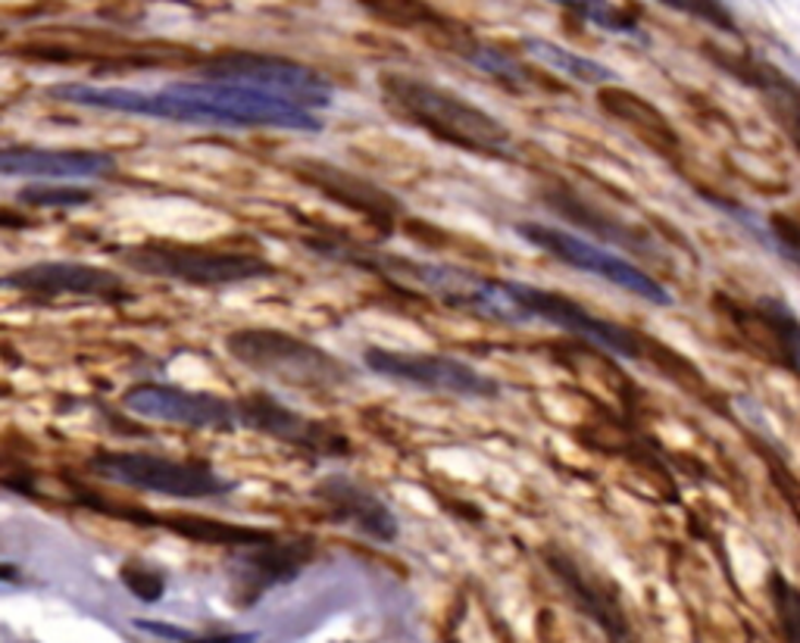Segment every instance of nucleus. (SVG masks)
<instances>
[{"label":"nucleus","mask_w":800,"mask_h":643,"mask_svg":"<svg viewBox=\"0 0 800 643\" xmlns=\"http://www.w3.org/2000/svg\"><path fill=\"white\" fill-rule=\"evenodd\" d=\"M20 201L28 207H50V209H70L85 207L95 201V194L88 187H75V184H28L20 191Z\"/></svg>","instance_id":"nucleus-19"},{"label":"nucleus","mask_w":800,"mask_h":643,"mask_svg":"<svg viewBox=\"0 0 800 643\" xmlns=\"http://www.w3.org/2000/svg\"><path fill=\"white\" fill-rule=\"evenodd\" d=\"M517 234L522 241H529L532 247H538V251L550 253L554 259L566 263V266L604 278V281H610V284L635 294V298L651 300L657 306L672 303V294L659 284L657 278L647 276L644 269H638L635 263H629L626 256H616V253L604 251L597 244H589L585 238H579L572 231L550 229V226H538V222H522V226H517Z\"/></svg>","instance_id":"nucleus-8"},{"label":"nucleus","mask_w":800,"mask_h":643,"mask_svg":"<svg viewBox=\"0 0 800 643\" xmlns=\"http://www.w3.org/2000/svg\"><path fill=\"white\" fill-rule=\"evenodd\" d=\"M117 169L113 154L100 150H60V147H0V175L10 179H100Z\"/></svg>","instance_id":"nucleus-13"},{"label":"nucleus","mask_w":800,"mask_h":643,"mask_svg":"<svg viewBox=\"0 0 800 643\" xmlns=\"http://www.w3.org/2000/svg\"><path fill=\"white\" fill-rule=\"evenodd\" d=\"M201 75L282 97V100H291L310 113L329 107L331 97H335V88L323 72L310 70L298 60L269 57V53H219L210 63L201 66Z\"/></svg>","instance_id":"nucleus-7"},{"label":"nucleus","mask_w":800,"mask_h":643,"mask_svg":"<svg viewBox=\"0 0 800 643\" xmlns=\"http://www.w3.org/2000/svg\"><path fill=\"white\" fill-rule=\"evenodd\" d=\"M235 415L238 425L284 440L291 447H301V450L316 453V457H348L351 453V444L338 432L326 428L323 422H313L306 415L288 410L284 403H279L269 393H251V397L238 400Z\"/></svg>","instance_id":"nucleus-11"},{"label":"nucleus","mask_w":800,"mask_h":643,"mask_svg":"<svg viewBox=\"0 0 800 643\" xmlns=\"http://www.w3.org/2000/svg\"><path fill=\"white\" fill-rule=\"evenodd\" d=\"M773 587H776V603H778V609H781V621H785L788 641L798 643V619H795V609H798V594H795V587H788V584H785V578H781V574L773 578Z\"/></svg>","instance_id":"nucleus-22"},{"label":"nucleus","mask_w":800,"mask_h":643,"mask_svg":"<svg viewBox=\"0 0 800 643\" xmlns=\"http://www.w3.org/2000/svg\"><path fill=\"white\" fill-rule=\"evenodd\" d=\"M381 100L403 122L423 129L438 141H448L453 147H463L492 160L513 154L510 129L500 125L495 116L478 110L475 104L463 100L460 94L435 88L410 75H385Z\"/></svg>","instance_id":"nucleus-2"},{"label":"nucleus","mask_w":800,"mask_h":643,"mask_svg":"<svg viewBox=\"0 0 800 643\" xmlns=\"http://www.w3.org/2000/svg\"><path fill=\"white\" fill-rule=\"evenodd\" d=\"M119 256L125 266L138 269L144 276L169 278L194 288L241 284L276 272L263 256L254 253H219L185 247V244H138V247H122Z\"/></svg>","instance_id":"nucleus-6"},{"label":"nucleus","mask_w":800,"mask_h":643,"mask_svg":"<svg viewBox=\"0 0 800 643\" xmlns=\"http://www.w3.org/2000/svg\"><path fill=\"white\" fill-rule=\"evenodd\" d=\"M313 497L326 506L331 519L338 525H351L356 534L378 541V544H391L398 537V519L388 506L381 504L369 487L356 484L344 475H329L313 487Z\"/></svg>","instance_id":"nucleus-14"},{"label":"nucleus","mask_w":800,"mask_h":643,"mask_svg":"<svg viewBox=\"0 0 800 643\" xmlns=\"http://www.w3.org/2000/svg\"><path fill=\"white\" fill-rule=\"evenodd\" d=\"M525 50H529L532 57H538V60L547 63V66H554L557 72H563V75H569V78H575V82H585V85L616 82V75H613L607 66L594 63V60L582 57V53H572V50L554 45V41H544V38H525Z\"/></svg>","instance_id":"nucleus-17"},{"label":"nucleus","mask_w":800,"mask_h":643,"mask_svg":"<svg viewBox=\"0 0 800 643\" xmlns=\"http://www.w3.org/2000/svg\"><path fill=\"white\" fill-rule=\"evenodd\" d=\"M544 562L550 566V572L560 578V584L569 591V597L575 599V606L582 612H589L591 619L604 628V634L610 638V643H635V634L629 628V619H626V612H622V606H619L613 587H607L589 569H582L572 553L547 547Z\"/></svg>","instance_id":"nucleus-15"},{"label":"nucleus","mask_w":800,"mask_h":643,"mask_svg":"<svg viewBox=\"0 0 800 643\" xmlns=\"http://www.w3.org/2000/svg\"><path fill=\"white\" fill-rule=\"evenodd\" d=\"M554 3H560L566 10H572V13H579L582 20H589V23L601 25L604 32H613V35H629V38H638V41H644L641 38V32H638V25L632 16H626L619 7H613L607 0H554Z\"/></svg>","instance_id":"nucleus-18"},{"label":"nucleus","mask_w":800,"mask_h":643,"mask_svg":"<svg viewBox=\"0 0 800 643\" xmlns=\"http://www.w3.org/2000/svg\"><path fill=\"white\" fill-rule=\"evenodd\" d=\"M53 100L75 107H92L107 113L169 119V122H197V125H226V129H288V132H323V119L304 107L244 88L235 82H179L163 92H135V88H100V85H57L50 88Z\"/></svg>","instance_id":"nucleus-1"},{"label":"nucleus","mask_w":800,"mask_h":643,"mask_svg":"<svg viewBox=\"0 0 800 643\" xmlns=\"http://www.w3.org/2000/svg\"><path fill=\"white\" fill-rule=\"evenodd\" d=\"M122 584L135 597L144 599V603H157V599L163 597V578L157 572H150V569H144V566H138V562L122 566Z\"/></svg>","instance_id":"nucleus-21"},{"label":"nucleus","mask_w":800,"mask_h":643,"mask_svg":"<svg viewBox=\"0 0 800 643\" xmlns=\"http://www.w3.org/2000/svg\"><path fill=\"white\" fill-rule=\"evenodd\" d=\"M659 3H666V7H672V10H684V0H659ZM688 13V10H684Z\"/></svg>","instance_id":"nucleus-24"},{"label":"nucleus","mask_w":800,"mask_h":643,"mask_svg":"<svg viewBox=\"0 0 800 643\" xmlns=\"http://www.w3.org/2000/svg\"><path fill=\"white\" fill-rule=\"evenodd\" d=\"M478 306L475 313L478 316H488L497 322H550L557 328H563L569 335H579L591 344L604 347L616 356H626V360H641V338H638L632 328H622L610 319H601L589 313L582 303L563 298V294H554V291H544V288H532V284H519V281H492L485 278L482 291H478Z\"/></svg>","instance_id":"nucleus-3"},{"label":"nucleus","mask_w":800,"mask_h":643,"mask_svg":"<svg viewBox=\"0 0 800 643\" xmlns=\"http://www.w3.org/2000/svg\"><path fill=\"white\" fill-rule=\"evenodd\" d=\"M122 407L132 415H142L150 422H166V425L213 428V432L238 428L232 400H222L216 393L172 388V385H135L122 393Z\"/></svg>","instance_id":"nucleus-10"},{"label":"nucleus","mask_w":800,"mask_h":643,"mask_svg":"<svg viewBox=\"0 0 800 643\" xmlns=\"http://www.w3.org/2000/svg\"><path fill=\"white\" fill-rule=\"evenodd\" d=\"M3 288L23 291L32 298H92V300H125V281L100 266L88 263H35L0 278Z\"/></svg>","instance_id":"nucleus-12"},{"label":"nucleus","mask_w":800,"mask_h":643,"mask_svg":"<svg viewBox=\"0 0 800 643\" xmlns=\"http://www.w3.org/2000/svg\"><path fill=\"white\" fill-rule=\"evenodd\" d=\"M229 353L241 366L301 391H331L351 381V368L329 350L276 328H241L229 335Z\"/></svg>","instance_id":"nucleus-4"},{"label":"nucleus","mask_w":800,"mask_h":643,"mask_svg":"<svg viewBox=\"0 0 800 643\" xmlns=\"http://www.w3.org/2000/svg\"><path fill=\"white\" fill-rule=\"evenodd\" d=\"M463 53H466V60H470L472 66H478L482 72H492V75H497L500 82H517V85H525V78H529L525 66H519L517 60H510L507 53H500V50H495V47L472 45V47H466Z\"/></svg>","instance_id":"nucleus-20"},{"label":"nucleus","mask_w":800,"mask_h":643,"mask_svg":"<svg viewBox=\"0 0 800 643\" xmlns=\"http://www.w3.org/2000/svg\"><path fill=\"white\" fill-rule=\"evenodd\" d=\"M363 366L381 378L403 381L425 391L457 393V397H497L500 381L482 375L478 368L453 360L445 353H416V350H385L369 347L363 353Z\"/></svg>","instance_id":"nucleus-9"},{"label":"nucleus","mask_w":800,"mask_h":643,"mask_svg":"<svg viewBox=\"0 0 800 643\" xmlns=\"http://www.w3.org/2000/svg\"><path fill=\"white\" fill-rule=\"evenodd\" d=\"M88 469L107 482L135 487L144 494H160L175 500H204L235 490L238 482L222 478L210 462L172 460L157 453H97Z\"/></svg>","instance_id":"nucleus-5"},{"label":"nucleus","mask_w":800,"mask_h":643,"mask_svg":"<svg viewBox=\"0 0 800 643\" xmlns=\"http://www.w3.org/2000/svg\"><path fill=\"white\" fill-rule=\"evenodd\" d=\"M306 559H310V541L276 544V537H272V541L263 544V550H251L238 566L244 569L241 581L257 584L259 591V587H269V584L291 581L294 574L301 572V566H304Z\"/></svg>","instance_id":"nucleus-16"},{"label":"nucleus","mask_w":800,"mask_h":643,"mask_svg":"<svg viewBox=\"0 0 800 643\" xmlns=\"http://www.w3.org/2000/svg\"><path fill=\"white\" fill-rule=\"evenodd\" d=\"M16 578H20V569H16V566L0 562V581H16Z\"/></svg>","instance_id":"nucleus-23"}]
</instances>
